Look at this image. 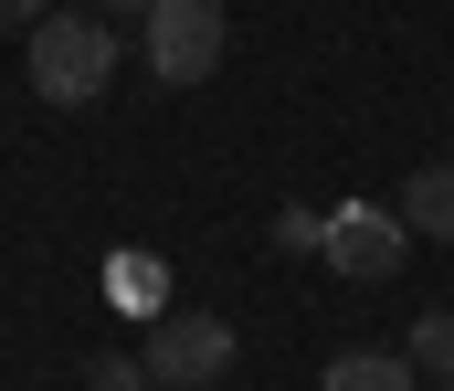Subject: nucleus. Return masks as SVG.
Segmentation results:
<instances>
[{"label": "nucleus", "instance_id": "1", "mask_svg": "<svg viewBox=\"0 0 454 391\" xmlns=\"http://www.w3.org/2000/svg\"><path fill=\"white\" fill-rule=\"evenodd\" d=\"M106 74H116L106 11H43V21H32V96H43V106H96Z\"/></svg>", "mask_w": 454, "mask_h": 391}, {"label": "nucleus", "instance_id": "2", "mask_svg": "<svg viewBox=\"0 0 454 391\" xmlns=\"http://www.w3.org/2000/svg\"><path fill=\"white\" fill-rule=\"evenodd\" d=\"M148 74L159 85H212V64H223V43H232V21H223V0H148Z\"/></svg>", "mask_w": 454, "mask_h": 391}, {"label": "nucleus", "instance_id": "3", "mask_svg": "<svg viewBox=\"0 0 454 391\" xmlns=\"http://www.w3.org/2000/svg\"><path fill=\"white\" fill-rule=\"evenodd\" d=\"M317 254L339 264L348 285H380L391 264L412 254V223H402V212H380V201H339V212H328V233H317Z\"/></svg>", "mask_w": 454, "mask_h": 391}, {"label": "nucleus", "instance_id": "4", "mask_svg": "<svg viewBox=\"0 0 454 391\" xmlns=\"http://www.w3.org/2000/svg\"><path fill=\"white\" fill-rule=\"evenodd\" d=\"M137 360H148V381H159V391H201V381H223V371H232V328H223V317H201V307H191V317H159Z\"/></svg>", "mask_w": 454, "mask_h": 391}, {"label": "nucleus", "instance_id": "5", "mask_svg": "<svg viewBox=\"0 0 454 391\" xmlns=\"http://www.w3.org/2000/svg\"><path fill=\"white\" fill-rule=\"evenodd\" d=\"M402 223H412V233H434V244H454V159H434V169H412V180H402Z\"/></svg>", "mask_w": 454, "mask_h": 391}, {"label": "nucleus", "instance_id": "6", "mask_svg": "<svg viewBox=\"0 0 454 391\" xmlns=\"http://www.w3.org/2000/svg\"><path fill=\"white\" fill-rule=\"evenodd\" d=\"M328 391H412V360L402 349H339L328 360Z\"/></svg>", "mask_w": 454, "mask_h": 391}, {"label": "nucleus", "instance_id": "7", "mask_svg": "<svg viewBox=\"0 0 454 391\" xmlns=\"http://www.w3.org/2000/svg\"><path fill=\"white\" fill-rule=\"evenodd\" d=\"M412 371H434V381H454V307H434V317L412 328Z\"/></svg>", "mask_w": 454, "mask_h": 391}, {"label": "nucleus", "instance_id": "8", "mask_svg": "<svg viewBox=\"0 0 454 391\" xmlns=\"http://www.w3.org/2000/svg\"><path fill=\"white\" fill-rule=\"evenodd\" d=\"M85 391H159V381H148V360H127V349H106V360L85 371Z\"/></svg>", "mask_w": 454, "mask_h": 391}, {"label": "nucleus", "instance_id": "9", "mask_svg": "<svg viewBox=\"0 0 454 391\" xmlns=\"http://www.w3.org/2000/svg\"><path fill=\"white\" fill-rule=\"evenodd\" d=\"M317 233H328V212H275V244H296V254H307Z\"/></svg>", "mask_w": 454, "mask_h": 391}, {"label": "nucleus", "instance_id": "10", "mask_svg": "<svg viewBox=\"0 0 454 391\" xmlns=\"http://www.w3.org/2000/svg\"><path fill=\"white\" fill-rule=\"evenodd\" d=\"M0 21H43V0H0Z\"/></svg>", "mask_w": 454, "mask_h": 391}, {"label": "nucleus", "instance_id": "11", "mask_svg": "<svg viewBox=\"0 0 454 391\" xmlns=\"http://www.w3.org/2000/svg\"><path fill=\"white\" fill-rule=\"evenodd\" d=\"M85 11H106V21H116V11H137V21H148V0H85Z\"/></svg>", "mask_w": 454, "mask_h": 391}, {"label": "nucleus", "instance_id": "12", "mask_svg": "<svg viewBox=\"0 0 454 391\" xmlns=\"http://www.w3.org/2000/svg\"><path fill=\"white\" fill-rule=\"evenodd\" d=\"M444 391H454V381H444Z\"/></svg>", "mask_w": 454, "mask_h": 391}]
</instances>
